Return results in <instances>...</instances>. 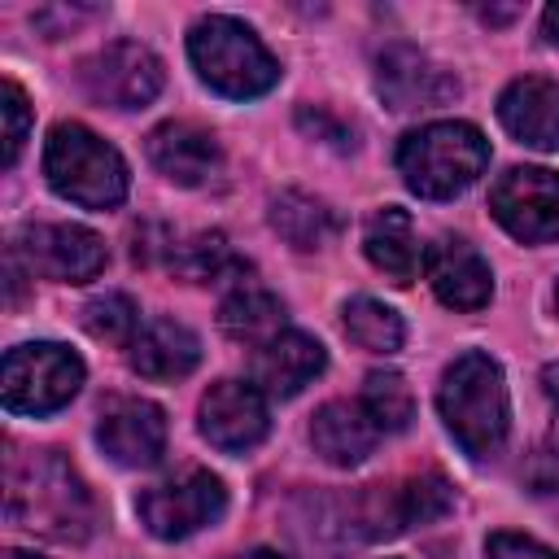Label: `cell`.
<instances>
[{
	"instance_id": "obj_1",
	"label": "cell",
	"mask_w": 559,
	"mask_h": 559,
	"mask_svg": "<svg viewBox=\"0 0 559 559\" xmlns=\"http://www.w3.org/2000/svg\"><path fill=\"white\" fill-rule=\"evenodd\" d=\"M4 507L17 528H31L35 537L79 546L96 533L100 507L87 489V480L57 454V450H31L9 459L4 476Z\"/></svg>"
},
{
	"instance_id": "obj_2",
	"label": "cell",
	"mask_w": 559,
	"mask_h": 559,
	"mask_svg": "<svg viewBox=\"0 0 559 559\" xmlns=\"http://www.w3.org/2000/svg\"><path fill=\"white\" fill-rule=\"evenodd\" d=\"M437 406H441L450 437L463 445L467 459L485 463L502 450L507 428H511V402H507L502 367L489 354L480 349L459 354L441 376Z\"/></svg>"
},
{
	"instance_id": "obj_3",
	"label": "cell",
	"mask_w": 559,
	"mask_h": 559,
	"mask_svg": "<svg viewBox=\"0 0 559 559\" xmlns=\"http://www.w3.org/2000/svg\"><path fill=\"white\" fill-rule=\"evenodd\" d=\"M489 166V140L472 122H428L402 135L397 175L424 201H450Z\"/></svg>"
},
{
	"instance_id": "obj_4",
	"label": "cell",
	"mask_w": 559,
	"mask_h": 559,
	"mask_svg": "<svg viewBox=\"0 0 559 559\" xmlns=\"http://www.w3.org/2000/svg\"><path fill=\"white\" fill-rule=\"evenodd\" d=\"M188 57L205 87L227 100H253L280 83V61L253 35V26L210 13L188 31Z\"/></svg>"
},
{
	"instance_id": "obj_5",
	"label": "cell",
	"mask_w": 559,
	"mask_h": 559,
	"mask_svg": "<svg viewBox=\"0 0 559 559\" xmlns=\"http://www.w3.org/2000/svg\"><path fill=\"white\" fill-rule=\"evenodd\" d=\"M44 175L57 197L83 210H109L127 197V162L83 122H57L44 144Z\"/></svg>"
},
{
	"instance_id": "obj_6",
	"label": "cell",
	"mask_w": 559,
	"mask_h": 559,
	"mask_svg": "<svg viewBox=\"0 0 559 559\" xmlns=\"http://www.w3.org/2000/svg\"><path fill=\"white\" fill-rule=\"evenodd\" d=\"M83 384V362L74 349L57 341L17 345L4 354L0 367V397L13 415H52L61 411Z\"/></svg>"
},
{
	"instance_id": "obj_7",
	"label": "cell",
	"mask_w": 559,
	"mask_h": 559,
	"mask_svg": "<svg viewBox=\"0 0 559 559\" xmlns=\"http://www.w3.org/2000/svg\"><path fill=\"white\" fill-rule=\"evenodd\" d=\"M135 511H140V524L153 537L179 542V537L201 533L205 524H214L227 511V489H223V480L214 472L188 467L179 476H166V480L140 489Z\"/></svg>"
},
{
	"instance_id": "obj_8",
	"label": "cell",
	"mask_w": 559,
	"mask_h": 559,
	"mask_svg": "<svg viewBox=\"0 0 559 559\" xmlns=\"http://www.w3.org/2000/svg\"><path fill=\"white\" fill-rule=\"evenodd\" d=\"M9 249L22 258V266L31 275L57 280V284L96 280L105 271V262H109L105 240L92 227H79V223H35V227H22Z\"/></svg>"
},
{
	"instance_id": "obj_9",
	"label": "cell",
	"mask_w": 559,
	"mask_h": 559,
	"mask_svg": "<svg viewBox=\"0 0 559 559\" xmlns=\"http://www.w3.org/2000/svg\"><path fill=\"white\" fill-rule=\"evenodd\" d=\"M489 210L524 245L559 240V175L546 166H511L489 188Z\"/></svg>"
},
{
	"instance_id": "obj_10",
	"label": "cell",
	"mask_w": 559,
	"mask_h": 559,
	"mask_svg": "<svg viewBox=\"0 0 559 559\" xmlns=\"http://www.w3.org/2000/svg\"><path fill=\"white\" fill-rule=\"evenodd\" d=\"M79 83L96 105L144 109L162 92V61L131 39H114L79 66Z\"/></svg>"
},
{
	"instance_id": "obj_11",
	"label": "cell",
	"mask_w": 559,
	"mask_h": 559,
	"mask_svg": "<svg viewBox=\"0 0 559 559\" xmlns=\"http://www.w3.org/2000/svg\"><path fill=\"white\" fill-rule=\"evenodd\" d=\"M271 432L266 393L245 380H218L201 397V437L223 454H245Z\"/></svg>"
},
{
	"instance_id": "obj_12",
	"label": "cell",
	"mask_w": 559,
	"mask_h": 559,
	"mask_svg": "<svg viewBox=\"0 0 559 559\" xmlns=\"http://www.w3.org/2000/svg\"><path fill=\"white\" fill-rule=\"evenodd\" d=\"M376 87L389 109H432L459 96V79L411 44H389L376 57Z\"/></svg>"
},
{
	"instance_id": "obj_13",
	"label": "cell",
	"mask_w": 559,
	"mask_h": 559,
	"mask_svg": "<svg viewBox=\"0 0 559 559\" xmlns=\"http://www.w3.org/2000/svg\"><path fill=\"white\" fill-rule=\"evenodd\" d=\"M96 441L118 467H153L166 454V411L148 397H109Z\"/></svg>"
},
{
	"instance_id": "obj_14",
	"label": "cell",
	"mask_w": 559,
	"mask_h": 559,
	"mask_svg": "<svg viewBox=\"0 0 559 559\" xmlns=\"http://www.w3.org/2000/svg\"><path fill=\"white\" fill-rule=\"evenodd\" d=\"M424 275L441 306L450 310H480L493 297V271L489 262L459 236H441L424 253Z\"/></svg>"
},
{
	"instance_id": "obj_15",
	"label": "cell",
	"mask_w": 559,
	"mask_h": 559,
	"mask_svg": "<svg viewBox=\"0 0 559 559\" xmlns=\"http://www.w3.org/2000/svg\"><path fill=\"white\" fill-rule=\"evenodd\" d=\"M498 122L528 148H559V83L555 79H515L498 96Z\"/></svg>"
},
{
	"instance_id": "obj_16",
	"label": "cell",
	"mask_w": 559,
	"mask_h": 559,
	"mask_svg": "<svg viewBox=\"0 0 559 559\" xmlns=\"http://www.w3.org/2000/svg\"><path fill=\"white\" fill-rule=\"evenodd\" d=\"M328 367V349L306 332H280L253 354V384L266 397H297Z\"/></svg>"
},
{
	"instance_id": "obj_17",
	"label": "cell",
	"mask_w": 559,
	"mask_h": 559,
	"mask_svg": "<svg viewBox=\"0 0 559 559\" xmlns=\"http://www.w3.org/2000/svg\"><path fill=\"white\" fill-rule=\"evenodd\" d=\"M144 148H148V162L170 183H183V188L205 183L214 175V166H218V140L197 122H162V127H153Z\"/></svg>"
},
{
	"instance_id": "obj_18",
	"label": "cell",
	"mask_w": 559,
	"mask_h": 559,
	"mask_svg": "<svg viewBox=\"0 0 559 559\" xmlns=\"http://www.w3.org/2000/svg\"><path fill=\"white\" fill-rule=\"evenodd\" d=\"M127 362L144 380H183L201 362V341L175 319H153L127 345Z\"/></svg>"
},
{
	"instance_id": "obj_19",
	"label": "cell",
	"mask_w": 559,
	"mask_h": 559,
	"mask_svg": "<svg viewBox=\"0 0 559 559\" xmlns=\"http://www.w3.org/2000/svg\"><path fill=\"white\" fill-rule=\"evenodd\" d=\"M362 253L376 271H384L393 284H411L424 266V253H419V236H415V223L406 210L397 205H384L367 218L362 227Z\"/></svg>"
},
{
	"instance_id": "obj_20",
	"label": "cell",
	"mask_w": 559,
	"mask_h": 559,
	"mask_svg": "<svg viewBox=\"0 0 559 559\" xmlns=\"http://www.w3.org/2000/svg\"><path fill=\"white\" fill-rule=\"evenodd\" d=\"M380 428L367 419V411L358 402H328L314 411L310 419V445L314 454H323L332 467H354L376 450Z\"/></svg>"
},
{
	"instance_id": "obj_21",
	"label": "cell",
	"mask_w": 559,
	"mask_h": 559,
	"mask_svg": "<svg viewBox=\"0 0 559 559\" xmlns=\"http://www.w3.org/2000/svg\"><path fill=\"white\" fill-rule=\"evenodd\" d=\"M218 328L240 345H266L284 332V301L262 284H240L223 297Z\"/></svg>"
},
{
	"instance_id": "obj_22",
	"label": "cell",
	"mask_w": 559,
	"mask_h": 559,
	"mask_svg": "<svg viewBox=\"0 0 559 559\" xmlns=\"http://www.w3.org/2000/svg\"><path fill=\"white\" fill-rule=\"evenodd\" d=\"M271 227L280 231V240H288L293 249H323L332 236H336V214L310 197V192H280L271 201Z\"/></svg>"
},
{
	"instance_id": "obj_23",
	"label": "cell",
	"mask_w": 559,
	"mask_h": 559,
	"mask_svg": "<svg viewBox=\"0 0 559 559\" xmlns=\"http://www.w3.org/2000/svg\"><path fill=\"white\" fill-rule=\"evenodd\" d=\"M341 323H345V336L367 349V354H397L402 341H406V323L393 306L376 301V297H354L345 301L341 310Z\"/></svg>"
},
{
	"instance_id": "obj_24",
	"label": "cell",
	"mask_w": 559,
	"mask_h": 559,
	"mask_svg": "<svg viewBox=\"0 0 559 559\" xmlns=\"http://www.w3.org/2000/svg\"><path fill=\"white\" fill-rule=\"evenodd\" d=\"M170 271H179L192 284H214V280H227V275H236L245 266L231 253L223 231H197V236H188L183 245L170 249Z\"/></svg>"
},
{
	"instance_id": "obj_25",
	"label": "cell",
	"mask_w": 559,
	"mask_h": 559,
	"mask_svg": "<svg viewBox=\"0 0 559 559\" xmlns=\"http://www.w3.org/2000/svg\"><path fill=\"white\" fill-rule=\"evenodd\" d=\"M358 406L367 411V419L380 432H406L411 419H415V393L397 371H371L362 380V402Z\"/></svg>"
},
{
	"instance_id": "obj_26",
	"label": "cell",
	"mask_w": 559,
	"mask_h": 559,
	"mask_svg": "<svg viewBox=\"0 0 559 559\" xmlns=\"http://www.w3.org/2000/svg\"><path fill=\"white\" fill-rule=\"evenodd\" d=\"M79 323L87 336H96L105 345H131L140 332V306L127 293H100L83 306Z\"/></svg>"
},
{
	"instance_id": "obj_27",
	"label": "cell",
	"mask_w": 559,
	"mask_h": 559,
	"mask_svg": "<svg viewBox=\"0 0 559 559\" xmlns=\"http://www.w3.org/2000/svg\"><path fill=\"white\" fill-rule=\"evenodd\" d=\"M397 507H402V524H432L441 520L450 507H454V489L445 476L437 472H424V476H411L397 485Z\"/></svg>"
},
{
	"instance_id": "obj_28",
	"label": "cell",
	"mask_w": 559,
	"mask_h": 559,
	"mask_svg": "<svg viewBox=\"0 0 559 559\" xmlns=\"http://www.w3.org/2000/svg\"><path fill=\"white\" fill-rule=\"evenodd\" d=\"M0 118H4V153L0 162L13 166L22 157V144H26V131H31V109H26V96L17 83H0Z\"/></svg>"
},
{
	"instance_id": "obj_29",
	"label": "cell",
	"mask_w": 559,
	"mask_h": 559,
	"mask_svg": "<svg viewBox=\"0 0 559 559\" xmlns=\"http://www.w3.org/2000/svg\"><path fill=\"white\" fill-rule=\"evenodd\" d=\"M485 555L489 559H559L555 550H546L542 542H533L524 533H493L485 542Z\"/></svg>"
},
{
	"instance_id": "obj_30",
	"label": "cell",
	"mask_w": 559,
	"mask_h": 559,
	"mask_svg": "<svg viewBox=\"0 0 559 559\" xmlns=\"http://www.w3.org/2000/svg\"><path fill=\"white\" fill-rule=\"evenodd\" d=\"M297 127H301V131H310L314 140L336 144V148H349V144H354V131H349V127H341L328 109H310V105H306V109H297Z\"/></svg>"
},
{
	"instance_id": "obj_31",
	"label": "cell",
	"mask_w": 559,
	"mask_h": 559,
	"mask_svg": "<svg viewBox=\"0 0 559 559\" xmlns=\"http://www.w3.org/2000/svg\"><path fill=\"white\" fill-rule=\"evenodd\" d=\"M542 389H546V397H550V406H555V419H559V362H550V367L542 371Z\"/></svg>"
},
{
	"instance_id": "obj_32",
	"label": "cell",
	"mask_w": 559,
	"mask_h": 559,
	"mask_svg": "<svg viewBox=\"0 0 559 559\" xmlns=\"http://www.w3.org/2000/svg\"><path fill=\"white\" fill-rule=\"evenodd\" d=\"M542 35H546V44L559 48V4H550V9L542 13Z\"/></svg>"
},
{
	"instance_id": "obj_33",
	"label": "cell",
	"mask_w": 559,
	"mask_h": 559,
	"mask_svg": "<svg viewBox=\"0 0 559 559\" xmlns=\"http://www.w3.org/2000/svg\"><path fill=\"white\" fill-rule=\"evenodd\" d=\"M231 559H284V555H275V550H245V555H231Z\"/></svg>"
},
{
	"instance_id": "obj_34",
	"label": "cell",
	"mask_w": 559,
	"mask_h": 559,
	"mask_svg": "<svg viewBox=\"0 0 559 559\" xmlns=\"http://www.w3.org/2000/svg\"><path fill=\"white\" fill-rule=\"evenodd\" d=\"M4 559H39V555H26V550H9Z\"/></svg>"
},
{
	"instance_id": "obj_35",
	"label": "cell",
	"mask_w": 559,
	"mask_h": 559,
	"mask_svg": "<svg viewBox=\"0 0 559 559\" xmlns=\"http://www.w3.org/2000/svg\"><path fill=\"white\" fill-rule=\"evenodd\" d=\"M555 301H559V288H555Z\"/></svg>"
}]
</instances>
